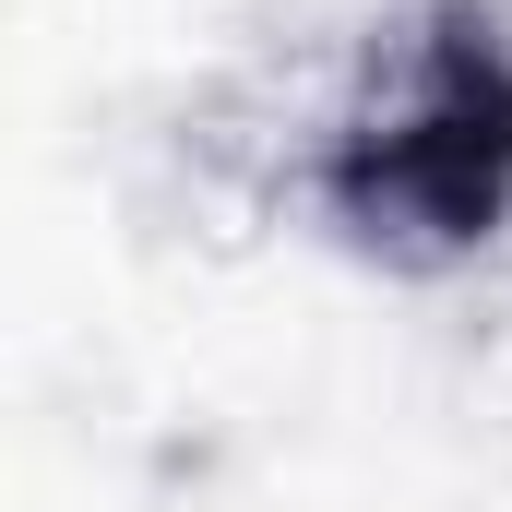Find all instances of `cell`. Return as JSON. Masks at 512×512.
<instances>
[{
  "label": "cell",
  "mask_w": 512,
  "mask_h": 512,
  "mask_svg": "<svg viewBox=\"0 0 512 512\" xmlns=\"http://www.w3.org/2000/svg\"><path fill=\"white\" fill-rule=\"evenodd\" d=\"M322 203L370 251H477L512 215V36L477 0L405 24L322 143Z\"/></svg>",
  "instance_id": "obj_1"
}]
</instances>
